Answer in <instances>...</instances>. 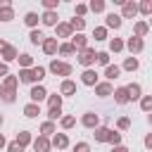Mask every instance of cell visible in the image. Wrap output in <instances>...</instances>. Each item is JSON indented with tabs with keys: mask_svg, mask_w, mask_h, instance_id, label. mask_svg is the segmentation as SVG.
<instances>
[{
	"mask_svg": "<svg viewBox=\"0 0 152 152\" xmlns=\"http://www.w3.org/2000/svg\"><path fill=\"white\" fill-rule=\"evenodd\" d=\"M119 76H121V66H119V64H109V66L104 69V81L112 83V81L119 78Z\"/></svg>",
	"mask_w": 152,
	"mask_h": 152,
	"instance_id": "obj_26",
	"label": "cell"
},
{
	"mask_svg": "<svg viewBox=\"0 0 152 152\" xmlns=\"http://www.w3.org/2000/svg\"><path fill=\"white\" fill-rule=\"evenodd\" d=\"M93 38H95V43L109 40V31H107V26H95V28H93Z\"/></svg>",
	"mask_w": 152,
	"mask_h": 152,
	"instance_id": "obj_28",
	"label": "cell"
},
{
	"mask_svg": "<svg viewBox=\"0 0 152 152\" xmlns=\"http://www.w3.org/2000/svg\"><path fill=\"white\" fill-rule=\"evenodd\" d=\"M71 36H74V28L69 26V21H59L57 26H55V38L59 40V38H69L71 40Z\"/></svg>",
	"mask_w": 152,
	"mask_h": 152,
	"instance_id": "obj_10",
	"label": "cell"
},
{
	"mask_svg": "<svg viewBox=\"0 0 152 152\" xmlns=\"http://www.w3.org/2000/svg\"><path fill=\"white\" fill-rule=\"evenodd\" d=\"M76 62H78L83 69H93L95 62H97V52H95V48H86V50L76 52Z\"/></svg>",
	"mask_w": 152,
	"mask_h": 152,
	"instance_id": "obj_2",
	"label": "cell"
},
{
	"mask_svg": "<svg viewBox=\"0 0 152 152\" xmlns=\"http://www.w3.org/2000/svg\"><path fill=\"white\" fill-rule=\"evenodd\" d=\"M7 48H10V43H7V40H5V38H0V55H2V52H5V50H7Z\"/></svg>",
	"mask_w": 152,
	"mask_h": 152,
	"instance_id": "obj_53",
	"label": "cell"
},
{
	"mask_svg": "<svg viewBox=\"0 0 152 152\" xmlns=\"http://www.w3.org/2000/svg\"><path fill=\"white\" fill-rule=\"evenodd\" d=\"M138 17V2L135 0H126L121 5V19H133Z\"/></svg>",
	"mask_w": 152,
	"mask_h": 152,
	"instance_id": "obj_9",
	"label": "cell"
},
{
	"mask_svg": "<svg viewBox=\"0 0 152 152\" xmlns=\"http://www.w3.org/2000/svg\"><path fill=\"white\" fill-rule=\"evenodd\" d=\"M17 86H19V76L17 74H10V76L2 78V88L5 90H17Z\"/></svg>",
	"mask_w": 152,
	"mask_h": 152,
	"instance_id": "obj_31",
	"label": "cell"
},
{
	"mask_svg": "<svg viewBox=\"0 0 152 152\" xmlns=\"http://www.w3.org/2000/svg\"><path fill=\"white\" fill-rule=\"evenodd\" d=\"M21 112H24L26 119H38V114H40V104H36V102H26Z\"/></svg>",
	"mask_w": 152,
	"mask_h": 152,
	"instance_id": "obj_23",
	"label": "cell"
},
{
	"mask_svg": "<svg viewBox=\"0 0 152 152\" xmlns=\"http://www.w3.org/2000/svg\"><path fill=\"white\" fill-rule=\"evenodd\" d=\"M109 133H112L109 126H97V128L93 131V138H95V142H107V140H109Z\"/></svg>",
	"mask_w": 152,
	"mask_h": 152,
	"instance_id": "obj_19",
	"label": "cell"
},
{
	"mask_svg": "<svg viewBox=\"0 0 152 152\" xmlns=\"http://www.w3.org/2000/svg\"><path fill=\"white\" fill-rule=\"evenodd\" d=\"M138 14H142V17H152V0H140L138 2Z\"/></svg>",
	"mask_w": 152,
	"mask_h": 152,
	"instance_id": "obj_36",
	"label": "cell"
},
{
	"mask_svg": "<svg viewBox=\"0 0 152 152\" xmlns=\"http://www.w3.org/2000/svg\"><path fill=\"white\" fill-rule=\"evenodd\" d=\"M95 64H100V66H104V69H107V66L112 64V62H109V50H100V52H97V62H95Z\"/></svg>",
	"mask_w": 152,
	"mask_h": 152,
	"instance_id": "obj_43",
	"label": "cell"
},
{
	"mask_svg": "<svg viewBox=\"0 0 152 152\" xmlns=\"http://www.w3.org/2000/svg\"><path fill=\"white\" fill-rule=\"evenodd\" d=\"M69 26L74 28V33H83V28H86V19H83V17H74V19H69Z\"/></svg>",
	"mask_w": 152,
	"mask_h": 152,
	"instance_id": "obj_37",
	"label": "cell"
},
{
	"mask_svg": "<svg viewBox=\"0 0 152 152\" xmlns=\"http://www.w3.org/2000/svg\"><path fill=\"white\" fill-rule=\"evenodd\" d=\"M17 62H19V69H33V66H36V64H33V57H31L28 52H21Z\"/></svg>",
	"mask_w": 152,
	"mask_h": 152,
	"instance_id": "obj_34",
	"label": "cell"
},
{
	"mask_svg": "<svg viewBox=\"0 0 152 152\" xmlns=\"http://www.w3.org/2000/svg\"><path fill=\"white\" fill-rule=\"evenodd\" d=\"M40 50H43L48 57H52V59H55V55L59 52V40H57L55 36H48V38H45V43L40 45Z\"/></svg>",
	"mask_w": 152,
	"mask_h": 152,
	"instance_id": "obj_5",
	"label": "cell"
},
{
	"mask_svg": "<svg viewBox=\"0 0 152 152\" xmlns=\"http://www.w3.org/2000/svg\"><path fill=\"white\" fill-rule=\"evenodd\" d=\"M112 152H128V147H124V145H116V147H112Z\"/></svg>",
	"mask_w": 152,
	"mask_h": 152,
	"instance_id": "obj_55",
	"label": "cell"
},
{
	"mask_svg": "<svg viewBox=\"0 0 152 152\" xmlns=\"http://www.w3.org/2000/svg\"><path fill=\"white\" fill-rule=\"evenodd\" d=\"M19 83H31V86H36V81H33V71L31 69H19Z\"/></svg>",
	"mask_w": 152,
	"mask_h": 152,
	"instance_id": "obj_39",
	"label": "cell"
},
{
	"mask_svg": "<svg viewBox=\"0 0 152 152\" xmlns=\"http://www.w3.org/2000/svg\"><path fill=\"white\" fill-rule=\"evenodd\" d=\"M5 76H10V64H5V62H0V81H2Z\"/></svg>",
	"mask_w": 152,
	"mask_h": 152,
	"instance_id": "obj_51",
	"label": "cell"
},
{
	"mask_svg": "<svg viewBox=\"0 0 152 152\" xmlns=\"http://www.w3.org/2000/svg\"><path fill=\"white\" fill-rule=\"evenodd\" d=\"M71 71H74V66H71L69 62H64V59H57V57L50 59V64H48V74H52V76H62V81L69 78Z\"/></svg>",
	"mask_w": 152,
	"mask_h": 152,
	"instance_id": "obj_1",
	"label": "cell"
},
{
	"mask_svg": "<svg viewBox=\"0 0 152 152\" xmlns=\"http://www.w3.org/2000/svg\"><path fill=\"white\" fill-rule=\"evenodd\" d=\"M88 10H90L93 14H102V12L107 10V2H104V0H90V2H88Z\"/></svg>",
	"mask_w": 152,
	"mask_h": 152,
	"instance_id": "obj_32",
	"label": "cell"
},
{
	"mask_svg": "<svg viewBox=\"0 0 152 152\" xmlns=\"http://www.w3.org/2000/svg\"><path fill=\"white\" fill-rule=\"evenodd\" d=\"M62 116H64L62 107H52V109H48V121H59Z\"/></svg>",
	"mask_w": 152,
	"mask_h": 152,
	"instance_id": "obj_45",
	"label": "cell"
},
{
	"mask_svg": "<svg viewBox=\"0 0 152 152\" xmlns=\"http://www.w3.org/2000/svg\"><path fill=\"white\" fill-rule=\"evenodd\" d=\"M31 147H33V152H52V140L45 135H38V138H33Z\"/></svg>",
	"mask_w": 152,
	"mask_h": 152,
	"instance_id": "obj_8",
	"label": "cell"
},
{
	"mask_svg": "<svg viewBox=\"0 0 152 152\" xmlns=\"http://www.w3.org/2000/svg\"><path fill=\"white\" fill-rule=\"evenodd\" d=\"M81 83L88 86V88H95V86L100 83L97 71H95V69H83V71H81Z\"/></svg>",
	"mask_w": 152,
	"mask_h": 152,
	"instance_id": "obj_7",
	"label": "cell"
},
{
	"mask_svg": "<svg viewBox=\"0 0 152 152\" xmlns=\"http://www.w3.org/2000/svg\"><path fill=\"white\" fill-rule=\"evenodd\" d=\"M48 88L43 86V83H36V86H31V90H28V97H31V102H36V104H40L43 100H48Z\"/></svg>",
	"mask_w": 152,
	"mask_h": 152,
	"instance_id": "obj_3",
	"label": "cell"
},
{
	"mask_svg": "<svg viewBox=\"0 0 152 152\" xmlns=\"http://www.w3.org/2000/svg\"><path fill=\"white\" fill-rule=\"evenodd\" d=\"M138 69H140V59H138V57H133V55H131V57H126V59H124V64H121V71H131V74H133V71H138Z\"/></svg>",
	"mask_w": 152,
	"mask_h": 152,
	"instance_id": "obj_21",
	"label": "cell"
},
{
	"mask_svg": "<svg viewBox=\"0 0 152 152\" xmlns=\"http://www.w3.org/2000/svg\"><path fill=\"white\" fill-rule=\"evenodd\" d=\"M142 142H145V150H147V152H152V133H147Z\"/></svg>",
	"mask_w": 152,
	"mask_h": 152,
	"instance_id": "obj_52",
	"label": "cell"
},
{
	"mask_svg": "<svg viewBox=\"0 0 152 152\" xmlns=\"http://www.w3.org/2000/svg\"><path fill=\"white\" fill-rule=\"evenodd\" d=\"M71 152H90V142H86V140H78V142L71 147Z\"/></svg>",
	"mask_w": 152,
	"mask_h": 152,
	"instance_id": "obj_48",
	"label": "cell"
},
{
	"mask_svg": "<svg viewBox=\"0 0 152 152\" xmlns=\"http://www.w3.org/2000/svg\"><path fill=\"white\" fill-rule=\"evenodd\" d=\"M0 21H2V24L14 21V7H12V5H10V7H0Z\"/></svg>",
	"mask_w": 152,
	"mask_h": 152,
	"instance_id": "obj_35",
	"label": "cell"
},
{
	"mask_svg": "<svg viewBox=\"0 0 152 152\" xmlns=\"http://www.w3.org/2000/svg\"><path fill=\"white\" fill-rule=\"evenodd\" d=\"M45 38H48V36H45L40 28H33V31L28 33V40H31V45H43V43H45Z\"/></svg>",
	"mask_w": 152,
	"mask_h": 152,
	"instance_id": "obj_29",
	"label": "cell"
},
{
	"mask_svg": "<svg viewBox=\"0 0 152 152\" xmlns=\"http://www.w3.org/2000/svg\"><path fill=\"white\" fill-rule=\"evenodd\" d=\"M14 140H17L21 147H28V145H33V133H31V131H19Z\"/></svg>",
	"mask_w": 152,
	"mask_h": 152,
	"instance_id": "obj_25",
	"label": "cell"
},
{
	"mask_svg": "<svg viewBox=\"0 0 152 152\" xmlns=\"http://www.w3.org/2000/svg\"><path fill=\"white\" fill-rule=\"evenodd\" d=\"M95 95H97V97H109V95H114V86H112L109 81H100V83L95 86Z\"/></svg>",
	"mask_w": 152,
	"mask_h": 152,
	"instance_id": "obj_14",
	"label": "cell"
},
{
	"mask_svg": "<svg viewBox=\"0 0 152 152\" xmlns=\"http://www.w3.org/2000/svg\"><path fill=\"white\" fill-rule=\"evenodd\" d=\"M2 102H7V104L17 102V90H5L2 93Z\"/></svg>",
	"mask_w": 152,
	"mask_h": 152,
	"instance_id": "obj_49",
	"label": "cell"
},
{
	"mask_svg": "<svg viewBox=\"0 0 152 152\" xmlns=\"http://www.w3.org/2000/svg\"><path fill=\"white\" fill-rule=\"evenodd\" d=\"M59 55H62V57H71V55H76V48L71 45V40L59 43Z\"/></svg>",
	"mask_w": 152,
	"mask_h": 152,
	"instance_id": "obj_38",
	"label": "cell"
},
{
	"mask_svg": "<svg viewBox=\"0 0 152 152\" xmlns=\"http://www.w3.org/2000/svg\"><path fill=\"white\" fill-rule=\"evenodd\" d=\"M81 126L95 131L97 126H102V124H100V114H95V112H83V116H81Z\"/></svg>",
	"mask_w": 152,
	"mask_h": 152,
	"instance_id": "obj_6",
	"label": "cell"
},
{
	"mask_svg": "<svg viewBox=\"0 0 152 152\" xmlns=\"http://www.w3.org/2000/svg\"><path fill=\"white\" fill-rule=\"evenodd\" d=\"M112 97H114V102H116V104H121V107L131 102V97H128V88H126V86L114 88V95H112Z\"/></svg>",
	"mask_w": 152,
	"mask_h": 152,
	"instance_id": "obj_13",
	"label": "cell"
},
{
	"mask_svg": "<svg viewBox=\"0 0 152 152\" xmlns=\"http://www.w3.org/2000/svg\"><path fill=\"white\" fill-rule=\"evenodd\" d=\"M2 124H5V116H2V114H0V126H2Z\"/></svg>",
	"mask_w": 152,
	"mask_h": 152,
	"instance_id": "obj_59",
	"label": "cell"
},
{
	"mask_svg": "<svg viewBox=\"0 0 152 152\" xmlns=\"http://www.w3.org/2000/svg\"><path fill=\"white\" fill-rule=\"evenodd\" d=\"M128 128H131V119H128V116H119V119H116V131L124 133V131H128Z\"/></svg>",
	"mask_w": 152,
	"mask_h": 152,
	"instance_id": "obj_47",
	"label": "cell"
},
{
	"mask_svg": "<svg viewBox=\"0 0 152 152\" xmlns=\"http://www.w3.org/2000/svg\"><path fill=\"white\" fill-rule=\"evenodd\" d=\"M45 102H48V109H52V107H62V102H64V97H62L59 93H50Z\"/></svg>",
	"mask_w": 152,
	"mask_h": 152,
	"instance_id": "obj_40",
	"label": "cell"
},
{
	"mask_svg": "<svg viewBox=\"0 0 152 152\" xmlns=\"http://www.w3.org/2000/svg\"><path fill=\"white\" fill-rule=\"evenodd\" d=\"M138 104H140V112H145V114H152V95H142Z\"/></svg>",
	"mask_w": 152,
	"mask_h": 152,
	"instance_id": "obj_42",
	"label": "cell"
},
{
	"mask_svg": "<svg viewBox=\"0 0 152 152\" xmlns=\"http://www.w3.org/2000/svg\"><path fill=\"white\" fill-rule=\"evenodd\" d=\"M19 55H21V52H19L14 45H10V48H7V50L0 55V59H2L5 64H10V62H17V59H19Z\"/></svg>",
	"mask_w": 152,
	"mask_h": 152,
	"instance_id": "obj_20",
	"label": "cell"
},
{
	"mask_svg": "<svg viewBox=\"0 0 152 152\" xmlns=\"http://www.w3.org/2000/svg\"><path fill=\"white\" fill-rule=\"evenodd\" d=\"M2 93H5V88H2V81H0V100H2Z\"/></svg>",
	"mask_w": 152,
	"mask_h": 152,
	"instance_id": "obj_58",
	"label": "cell"
},
{
	"mask_svg": "<svg viewBox=\"0 0 152 152\" xmlns=\"http://www.w3.org/2000/svg\"><path fill=\"white\" fill-rule=\"evenodd\" d=\"M55 133H57V126H55V121H48V119H45V121L40 124V128H38V135H45V138H52Z\"/></svg>",
	"mask_w": 152,
	"mask_h": 152,
	"instance_id": "obj_18",
	"label": "cell"
},
{
	"mask_svg": "<svg viewBox=\"0 0 152 152\" xmlns=\"http://www.w3.org/2000/svg\"><path fill=\"white\" fill-rule=\"evenodd\" d=\"M126 88H128L131 102H140V97H142V86H140V83H128Z\"/></svg>",
	"mask_w": 152,
	"mask_h": 152,
	"instance_id": "obj_22",
	"label": "cell"
},
{
	"mask_svg": "<svg viewBox=\"0 0 152 152\" xmlns=\"http://www.w3.org/2000/svg\"><path fill=\"white\" fill-rule=\"evenodd\" d=\"M40 24L55 28V26L59 24V14H57V12H43V14H40Z\"/></svg>",
	"mask_w": 152,
	"mask_h": 152,
	"instance_id": "obj_17",
	"label": "cell"
},
{
	"mask_svg": "<svg viewBox=\"0 0 152 152\" xmlns=\"http://www.w3.org/2000/svg\"><path fill=\"white\" fill-rule=\"evenodd\" d=\"M71 45L76 48V52H81V50L90 48V45H88V36H86V33H74V36H71Z\"/></svg>",
	"mask_w": 152,
	"mask_h": 152,
	"instance_id": "obj_15",
	"label": "cell"
},
{
	"mask_svg": "<svg viewBox=\"0 0 152 152\" xmlns=\"http://www.w3.org/2000/svg\"><path fill=\"white\" fill-rule=\"evenodd\" d=\"M147 24H150V28H152V17H150V19H147Z\"/></svg>",
	"mask_w": 152,
	"mask_h": 152,
	"instance_id": "obj_60",
	"label": "cell"
},
{
	"mask_svg": "<svg viewBox=\"0 0 152 152\" xmlns=\"http://www.w3.org/2000/svg\"><path fill=\"white\" fill-rule=\"evenodd\" d=\"M50 140H52V147H55L57 152H64V150L69 147V135H66V133H55Z\"/></svg>",
	"mask_w": 152,
	"mask_h": 152,
	"instance_id": "obj_11",
	"label": "cell"
},
{
	"mask_svg": "<svg viewBox=\"0 0 152 152\" xmlns=\"http://www.w3.org/2000/svg\"><path fill=\"white\" fill-rule=\"evenodd\" d=\"M0 150H7V138L0 133Z\"/></svg>",
	"mask_w": 152,
	"mask_h": 152,
	"instance_id": "obj_54",
	"label": "cell"
},
{
	"mask_svg": "<svg viewBox=\"0 0 152 152\" xmlns=\"http://www.w3.org/2000/svg\"><path fill=\"white\" fill-rule=\"evenodd\" d=\"M38 21H40V17H38V12H26L24 14V24L33 31V28H38Z\"/></svg>",
	"mask_w": 152,
	"mask_h": 152,
	"instance_id": "obj_27",
	"label": "cell"
},
{
	"mask_svg": "<svg viewBox=\"0 0 152 152\" xmlns=\"http://www.w3.org/2000/svg\"><path fill=\"white\" fill-rule=\"evenodd\" d=\"M88 12H90V10H88V2H76V7H74V17H83V19H86Z\"/></svg>",
	"mask_w": 152,
	"mask_h": 152,
	"instance_id": "obj_44",
	"label": "cell"
},
{
	"mask_svg": "<svg viewBox=\"0 0 152 152\" xmlns=\"http://www.w3.org/2000/svg\"><path fill=\"white\" fill-rule=\"evenodd\" d=\"M31 71H33V81H36V83H43L45 76H48V66H43V64H36Z\"/></svg>",
	"mask_w": 152,
	"mask_h": 152,
	"instance_id": "obj_30",
	"label": "cell"
},
{
	"mask_svg": "<svg viewBox=\"0 0 152 152\" xmlns=\"http://www.w3.org/2000/svg\"><path fill=\"white\" fill-rule=\"evenodd\" d=\"M147 124H150V128H152V114H147Z\"/></svg>",
	"mask_w": 152,
	"mask_h": 152,
	"instance_id": "obj_57",
	"label": "cell"
},
{
	"mask_svg": "<svg viewBox=\"0 0 152 152\" xmlns=\"http://www.w3.org/2000/svg\"><path fill=\"white\" fill-rule=\"evenodd\" d=\"M59 126H62L64 131H69V128H74V126H76V116H74V114H64V116L59 119Z\"/></svg>",
	"mask_w": 152,
	"mask_h": 152,
	"instance_id": "obj_41",
	"label": "cell"
},
{
	"mask_svg": "<svg viewBox=\"0 0 152 152\" xmlns=\"http://www.w3.org/2000/svg\"><path fill=\"white\" fill-rule=\"evenodd\" d=\"M121 50H126V40L124 38H109V52H121Z\"/></svg>",
	"mask_w": 152,
	"mask_h": 152,
	"instance_id": "obj_33",
	"label": "cell"
},
{
	"mask_svg": "<svg viewBox=\"0 0 152 152\" xmlns=\"http://www.w3.org/2000/svg\"><path fill=\"white\" fill-rule=\"evenodd\" d=\"M7 152H26V147H21L17 140H10L7 142Z\"/></svg>",
	"mask_w": 152,
	"mask_h": 152,
	"instance_id": "obj_50",
	"label": "cell"
},
{
	"mask_svg": "<svg viewBox=\"0 0 152 152\" xmlns=\"http://www.w3.org/2000/svg\"><path fill=\"white\" fill-rule=\"evenodd\" d=\"M147 33H150V24H147V21H142V19H140V21H135V24H133V36L145 38Z\"/></svg>",
	"mask_w": 152,
	"mask_h": 152,
	"instance_id": "obj_24",
	"label": "cell"
},
{
	"mask_svg": "<svg viewBox=\"0 0 152 152\" xmlns=\"http://www.w3.org/2000/svg\"><path fill=\"white\" fill-rule=\"evenodd\" d=\"M121 24H124V19H121V14H116V12H109V14L104 17V26H107V31H109V28L119 31Z\"/></svg>",
	"mask_w": 152,
	"mask_h": 152,
	"instance_id": "obj_12",
	"label": "cell"
},
{
	"mask_svg": "<svg viewBox=\"0 0 152 152\" xmlns=\"http://www.w3.org/2000/svg\"><path fill=\"white\" fill-rule=\"evenodd\" d=\"M10 5H12L10 0H0V7H10Z\"/></svg>",
	"mask_w": 152,
	"mask_h": 152,
	"instance_id": "obj_56",
	"label": "cell"
},
{
	"mask_svg": "<svg viewBox=\"0 0 152 152\" xmlns=\"http://www.w3.org/2000/svg\"><path fill=\"white\" fill-rule=\"evenodd\" d=\"M59 95H62V97H69V95H76V83H74L71 78H64V81L59 83Z\"/></svg>",
	"mask_w": 152,
	"mask_h": 152,
	"instance_id": "obj_16",
	"label": "cell"
},
{
	"mask_svg": "<svg viewBox=\"0 0 152 152\" xmlns=\"http://www.w3.org/2000/svg\"><path fill=\"white\" fill-rule=\"evenodd\" d=\"M126 50L135 57V55H140V52L145 50V40L138 38V36H131V38H126Z\"/></svg>",
	"mask_w": 152,
	"mask_h": 152,
	"instance_id": "obj_4",
	"label": "cell"
},
{
	"mask_svg": "<svg viewBox=\"0 0 152 152\" xmlns=\"http://www.w3.org/2000/svg\"><path fill=\"white\" fill-rule=\"evenodd\" d=\"M121 140H124L121 131H114V128H112V133H109V140H107V142H109L112 147H116V145H121Z\"/></svg>",
	"mask_w": 152,
	"mask_h": 152,
	"instance_id": "obj_46",
	"label": "cell"
}]
</instances>
